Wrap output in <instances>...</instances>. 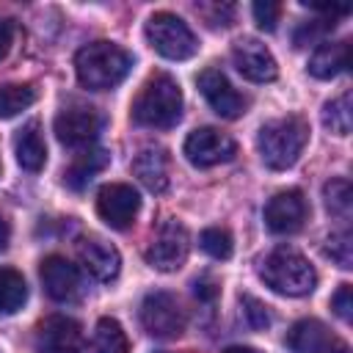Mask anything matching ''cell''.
<instances>
[{"label": "cell", "mask_w": 353, "mask_h": 353, "mask_svg": "<svg viewBox=\"0 0 353 353\" xmlns=\"http://www.w3.org/2000/svg\"><path fill=\"white\" fill-rule=\"evenodd\" d=\"M132 69V55L113 41H91L74 55V72L80 85L91 91L116 88Z\"/></svg>", "instance_id": "6da1fadb"}, {"label": "cell", "mask_w": 353, "mask_h": 353, "mask_svg": "<svg viewBox=\"0 0 353 353\" xmlns=\"http://www.w3.org/2000/svg\"><path fill=\"white\" fill-rule=\"evenodd\" d=\"M182 119V88L171 74H154L132 102V121L149 130H168Z\"/></svg>", "instance_id": "7a4b0ae2"}, {"label": "cell", "mask_w": 353, "mask_h": 353, "mask_svg": "<svg viewBox=\"0 0 353 353\" xmlns=\"http://www.w3.org/2000/svg\"><path fill=\"white\" fill-rule=\"evenodd\" d=\"M306 141H309V124L301 116H284L262 124L256 135V149L268 168L287 171L290 165L298 163Z\"/></svg>", "instance_id": "3957f363"}, {"label": "cell", "mask_w": 353, "mask_h": 353, "mask_svg": "<svg viewBox=\"0 0 353 353\" xmlns=\"http://www.w3.org/2000/svg\"><path fill=\"white\" fill-rule=\"evenodd\" d=\"M259 279L279 295L303 298L317 287L312 262L295 248H276L259 262Z\"/></svg>", "instance_id": "277c9868"}, {"label": "cell", "mask_w": 353, "mask_h": 353, "mask_svg": "<svg viewBox=\"0 0 353 353\" xmlns=\"http://www.w3.org/2000/svg\"><path fill=\"white\" fill-rule=\"evenodd\" d=\"M146 41L154 52H160L168 61H188L199 50L196 33L188 28V22L171 11H157L146 22Z\"/></svg>", "instance_id": "5b68a950"}, {"label": "cell", "mask_w": 353, "mask_h": 353, "mask_svg": "<svg viewBox=\"0 0 353 353\" xmlns=\"http://www.w3.org/2000/svg\"><path fill=\"white\" fill-rule=\"evenodd\" d=\"M141 325L149 336L157 339H174L185 331V312L176 301V295L165 290H154L141 301Z\"/></svg>", "instance_id": "8992f818"}, {"label": "cell", "mask_w": 353, "mask_h": 353, "mask_svg": "<svg viewBox=\"0 0 353 353\" xmlns=\"http://www.w3.org/2000/svg\"><path fill=\"white\" fill-rule=\"evenodd\" d=\"M99 130H102L99 113L83 102H72L61 108V113L55 116V135L69 149H80V152L91 149L94 141L99 138Z\"/></svg>", "instance_id": "52a82bcc"}, {"label": "cell", "mask_w": 353, "mask_h": 353, "mask_svg": "<svg viewBox=\"0 0 353 353\" xmlns=\"http://www.w3.org/2000/svg\"><path fill=\"white\" fill-rule=\"evenodd\" d=\"M188 254H190V234H188V229L179 221L168 218L154 232V237H152V243L146 248V262L154 270L171 273V270H179L185 265Z\"/></svg>", "instance_id": "ba28073f"}, {"label": "cell", "mask_w": 353, "mask_h": 353, "mask_svg": "<svg viewBox=\"0 0 353 353\" xmlns=\"http://www.w3.org/2000/svg\"><path fill=\"white\" fill-rule=\"evenodd\" d=\"M182 152H185V157H188L190 165H196V168H212V165L229 163L237 154V143L226 132H221L215 127H199V130H193L185 138Z\"/></svg>", "instance_id": "9c48e42d"}, {"label": "cell", "mask_w": 353, "mask_h": 353, "mask_svg": "<svg viewBox=\"0 0 353 353\" xmlns=\"http://www.w3.org/2000/svg\"><path fill=\"white\" fill-rule=\"evenodd\" d=\"M138 210H141V199H138L135 188L127 182H110V185L99 188V193H97V215L110 229L132 226Z\"/></svg>", "instance_id": "30bf717a"}, {"label": "cell", "mask_w": 353, "mask_h": 353, "mask_svg": "<svg viewBox=\"0 0 353 353\" xmlns=\"http://www.w3.org/2000/svg\"><path fill=\"white\" fill-rule=\"evenodd\" d=\"M41 284L44 292L58 303H74L83 295V276L77 265H72L61 254H50L41 259Z\"/></svg>", "instance_id": "8fae6325"}, {"label": "cell", "mask_w": 353, "mask_h": 353, "mask_svg": "<svg viewBox=\"0 0 353 353\" xmlns=\"http://www.w3.org/2000/svg\"><path fill=\"white\" fill-rule=\"evenodd\" d=\"M39 353H83V328L66 314H50L36 328Z\"/></svg>", "instance_id": "7c38bea8"}, {"label": "cell", "mask_w": 353, "mask_h": 353, "mask_svg": "<svg viewBox=\"0 0 353 353\" xmlns=\"http://www.w3.org/2000/svg\"><path fill=\"white\" fill-rule=\"evenodd\" d=\"M287 347L292 353H350L347 342L331 334L320 320H298L287 334Z\"/></svg>", "instance_id": "4fadbf2b"}, {"label": "cell", "mask_w": 353, "mask_h": 353, "mask_svg": "<svg viewBox=\"0 0 353 353\" xmlns=\"http://www.w3.org/2000/svg\"><path fill=\"white\" fill-rule=\"evenodd\" d=\"M309 204L301 190H281L265 204V226L273 234H292L303 226Z\"/></svg>", "instance_id": "5bb4252c"}, {"label": "cell", "mask_w": 353, "mask_h": 353, "mask_svg": "<svg viewBox=\"0 0 353 353\" xmlns=\"http://www.w3.org/2000/svg\"><path fill=\"white\" fill-rule=\"evenodd\" d=\"M232 63L234 69L251 80V83H270L276 80L279 74V66H276V58L270 55V50L256 41V39H243L232 47Z\"/></svg>", "instance_id": "9a60e30c"}, {"label": "cell", "mask_w": 353, "mask_h": 353, "mask_svg": "<svg viewBox=\"0 0 353 353\" xmlns=\"http://www.w3.org/2000/svg\"><path fill=\"white\" fill-rule=\"evenodd\" d=\"M199 88H201L204 99L210 102V108L223 119H237L245 110V99L234 91V85L226 80V74L215 66H210L199 74Z\"/></svg>", "instance_id": "2e32d148"}, {"label": "cell", "mask_w": 353, "mask_h": 353, "mask_svg": "<svg viewBox=\"0 0 353 353\" xmlns=\"http://www.w3.org/2000/svg\"><path fill=\"white\" fill-rule=\"evenodd\" d=\"M77 256H80V265L88 276H94L97 281H113L121 270V256L119 251L99 240V237H88L77 245Z\"/></svg>", "instance_id": "e0dca14e"}, {"label": "cell", "mask_w": 353, "mask_h": 353, "mask_svg": "<svg viewBox=\"0 0 353 353\" xmlns=\"http://www.w3.org/2000/svg\"><path fill=\"white\" fill-rule=\"evenodd\" d=\"M132 174L138 176V182L152 190V193H163L168 188V154L163 146H146L135 154L132 160Z\"/></svg>", "instance_id": "ac0fdd59"}, {"label": "cell", "mask_w": 353, "mask_h": 353, "mask_svg": "<svg viewBox=\"0 0 353 353\" xmlns=\"http://www.w3.org/2000/svg\"><path fill=\"white\" fill-rule=\"evenodd\" d=\"M14 154H17V163L25 171H30V174H36V171L44 168V163H47V146H44V138H41L36 121H28L17 132V138H14Z\"/></svg>", "instance_id": "d6986e66"}, {"label": "cell", "mask_w": 353, "mask_h": 353, "mask_svg": "<svg viewBox=\"0 0 353 353\" xmlns=\"http://www.w3.org/2000/svg\"><path fill=\"white\" fill-rule=\"evenodd\" d=\"M345 69H347V41H323L309 58V72L317 80H334Z\"/></svg>", "instance_id": "ffe728a7"}, {"label": "cell", "mask_w": 353, "mask_h": 353, "mask_svg": "<svg viewBox=\"0 0 353 353\" xmlns=\"http://www.w3.org/2000/svg\"><path fill=\"white\" fill-rule=\"evenodd\" d=\"M105 165H108V152L91 146V149H83V152L72 160V165L66 168L63 179H66V185H69L72 190H83V188L94 179V174L102 171Z\"/></svg>", "instance_id": "44dd1931"}, {"label": "cell", "mask_w": 353, "mask_h": 353, "mask_svg": "<svg viewBox=\"0 0 353 353\" xmlns=\"http://www.w3.org/2000/svg\"><path fill=\"white\" fill-rule=\"evenodd\" d=\"M91 353H130V342L119 320L102 317L97 323L91 336Z\"/></svg>", "instance_id": "7402d4cb"}, {"label": "cell", "mask_w": 353, "mask_h": 353, "mask_svg": "<svg viewBox=\"0 0 353 353\" xmlns=\"http://www.w3.org/2000/svg\"><path fill=\"white\" fill-rule=\"evenodd\" d=\"M28 301V284L19 270L14 268H0V312L14 314L25 306Z\"/></svg>", "instance_id": "603a6c76"}, {"label": "cell", "mask_w": 353, "mask_h": 353, "mask_svg": "<svg viewBox=\"0 0 353 353\" xmlns=\"http://www.w3.org/2000/svg\"><path fill=\"white\" fill-rule=\"evenodd\" d=\"M350 121H353V116H350V91H345L336 99L323 105V127L328 132L345 138V135H350Z\"/></svg>", "instance_id": "cb8c5ba5"}, {"label": "cell", "mask_w": 353, "mask_h": 353, "mask_svg": "<svg viewBox=\"0 0 353 353\" xmlns=\"http://www.w3.org/2000/svg\"><path fill=\"white\" fill-rule=\"evenodd\" d=\"M36 102V88L22 83H8L0 88V119H14Z\"/></svg>", "instance_id": "d4e9b609"}, {"label": "cell", "mask_w": 353, "mask_h": 353, "mask_svg": "<svg viewBox=\"0 0 353 353\" xmlns=\"http://www.w3.org/2000/svg\"><path fill=\"white\" fill-rule=\"evenodd\" d=\"M323 199H325L328 212H334V215H339V218H347V215H350V207H353V188H350L347 179L334 176V179L325 182Z\"/></svg>", "instance_id": "484cf974"}, {"label": "cell", "mask_w": 353, "mask_h": 353, "mask_svg": "<svg viewBox=\"0 0 353 353\" xmlns=\"http://www.w3.org/2000/svg\"><path fill=\"white\" fill-rule=\"evenodd\" d=\"M199 245H201V251L210 254L212 259H229V256H232V248H234L232 234H229L226 229H221V226L204 229V232L199 234Z\"/></svg>", "instance_id": "4316f807"}, {"label": "cell", "mask_w": 353, "mask_h": 353, "mask_svg": "<svg viewBox=\"0 0 353 353\" xmlns=\"http://www.w3.org/2000/svg\"><path fill=\"white\" fill-rule=\"evenodd\" d=\"M325 256H331L342 270H350L353 268V237H350L347 229L328 234V240H325Z\"/></svg>", "instance_id": "83f0119b"}, {"label": "cell", "mask_w": 353, "mask_h": 353, "mask_svg": "<svg viewBox=\"0 0 353 353\" xmlns=\"http://www.w3.org/2000/svg\"><path fill=\"white\" fill-rule=\"evenodd\" d=\"M240 309H243V320H245L248 328L262 331V328L270 325V312H268V306H265L259 298L243 295V298H240Z\"/></svg>", "instance_id": "f1b7e54d"}, {"label": "cell", "mask_w": 353, "mask_h": 353, "mask_svg": "<svg viewBox=\"0 0 353 353\" xmlns=\"http://www.w3.org/2000/svg\"><path fill=\"white\" fill-rule=\"evenodd\" d=\"M251 14H254V22H256L262 30H276L281 6H279V3H254V6H251Z\"/></svg>", "instance_id": "f546056e"}, {"label": "cell", "mask_w": 353, "mask_h": 353, "mask_svg": "<svg viewBox=\"0 0 353 353\" xmlns=\"http://www.w3.org/2000/svg\"><path fill=\"white\" fill-rule=\"evenodd\" d=\"M331 309L336 312L339 320L350 323V317H353V290H350V284H339V290L331 298Z\"/></svg>", "instance_id": "4dcf8cb0"}, {"label": "cell", "mask_w": 353, "mask_h": 353, "mask_svg": "<svg viewBox=\"0 0 353 353\" xmlns=\"http://www.w3.org/2000/svg\"><path fill=\"white\" fill-rule=\"evenodd\" d=\"M336 22H334V17L331 19H325V22H306L298 33H295V44L298 47H303V44H309V41H317L323 33H328L331 28H334Z\"/></svg>", "instance_id": "1f68e13d"}, {"label": "cell", "mask_w": 353, "mask_h": 353, "mask_svg": "<svg viewBox=\"0 0 353 353\" xmlns=\"http://www.w3.org/2000/svg\"><path fill=\"white\" fill-rule=\"evenodd\" d=\"M201 11H204V8H201ZM210 11H212V17H207V19H210L212 28H226V25H232L234 6H212ZM210 11H204V14H210Z\"/></svg>", "instance_id": "d6a6232c"}, {"label": "cell", "mask_w": 353, "mask_h": 353, "mask_svg": "<svg viewBox=\"0 0 353 353\" xmlns=\"http://www.w3.org/2000/svg\"><path fill=\"white\" fill-rule=\"evenodd\" d=\"M11 44H14V22L0 19V61L11 52Z\"/></svg>", "instance_id": "836d02e7"}, {"label": "cell", "mask_w": 353, "mask_h": 353, "mask_svg": "<svg viewBox=\"0 0 353 353\" xmlns=\"http://www.w3.org/2000/svg\"><path fill=\"white\" fill-rule=\"evenodd\" d=\"M196 295L204 298V301H212L218 295V287L212 284V279H199L196 281Z\"/></svg>", "instance_id": "e575fe53"}, {"label": "cell", "mask_w": 353, "mask_h": 353, "mask_svg": "<svg viewBox=\"0 0 353 353\" xmlns=\"http://www.w3.org/2000/svg\"><path fill=\"white\" fill-rule=\"evenodd\" d=\"M8 237H11V229H8L6 218L0 215V254H3V251H6V245H8Z\"/></svg>", "instance_id": "d590c367"}, {"label": "cell", "mask_w": 353, "mask_h": 353, "mask_svg": "<svg viewBox=\"0 0 353 353\" xmlns=\"http://www.w3.org/2000/svg\"><path fill=\"white\" fill-rule=\"evenodd\" d=\"M223 353H259L256 347H248V345H232V347H226Z\"/></svg>", "instance_id": "8d00e7d4"}, {"label": "cell", "mask_w": 353, "mask_h": 353, "mask_svg": "<svg viewBox=\"0 0 353 353\" xmlns=\"http://www.w3.org/2000/svg\"><path fill=\"white\" fill-rule=\"evenodd\" d=\"M160 353H163V350H160Z\"/></svg>", "instance_id": "74e56055"}]
</instances>
